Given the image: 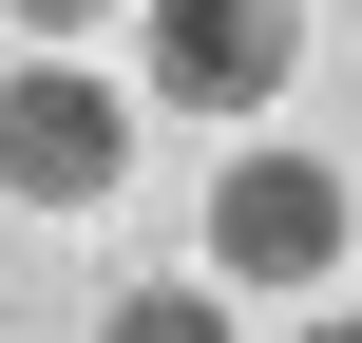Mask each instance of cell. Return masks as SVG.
<instances>
[{"mask_svg":"<svg viewBox=\"0 0 362 343\" xmlns=\"http://www.w3.org/2000/svg\"><path fill=\"white\" fill-rule=\"evenodd\" d=\"M229 306H248L229 267H191V286H115V306H95V343H229Z\"/></svg>","mask_w":362,"mask_h":343,"instance_id":"cell-4","label":"cell"},{"mask_svg":"<svg viewBox=\"0 0 362 343\" xmlns=\"http://www.w3.org/2000/svg\"><path fill=\"white\" fill-rule=\"evenodd\" d=\"M95 19H115V0H19V38H95Z\"/></svg>","mask_w":362,"mask_h":343,"instance_id":"cell-5","label":"cell"},{"mask_svg":"<svg viewBox=\"0 0 362 343\" xmlns=\"http://www.w3.org/2000/svg\"><path fill=\"white\" fill-rule=\"evenodd\" d=\"M115 191H134V95L76 76V38H19V76H0V210L19 229H76Z\"/></svg>","mask_w":362,"mask_h":343,"instance_id":"cell-1","label":"cell"},{"mask_svg":"<svg viewBox=\"0 0 362 343\" xmlns=\"http://www.w3.org/2000/svg\"><path fill=\"white\" fill-rule=\"evenodd\" d=\"M305 76V0H134V95H172L191 134L267 115Z\"/></svg>","mask_w":362,"mask_h":343,"instance_id":"cell-2","label":"cell"},{"mask_svg":"<svg viewBox=\"0 0 362 343\" xmlns=\"http://www.w3.org/2000/svg\"><path fill=\"white\" fill-rule=\"evenodd\" d=\"M305 343H362V325H344V306H325V325H305Z\"/></svg>","mask_w":362,"mask_h":343,"instance_id":"cell-6","label":"cell"},{"mask_svg":"<svg viewBox=\"0 0 362 343\" xmlns=\"http://www.w3.org/2000/svg\"><path fill=\"white\" fill-rule=\"evenodd\" d=\"M191 248H210L229 286H286V306H305V286H325V267L362 248V191L325 172V153H229V172H210V229H191Z\"/></svg>","mask_w":362,"mask_h":343,"instance_id":"cell-3","label":"cell"}]
</instances>
